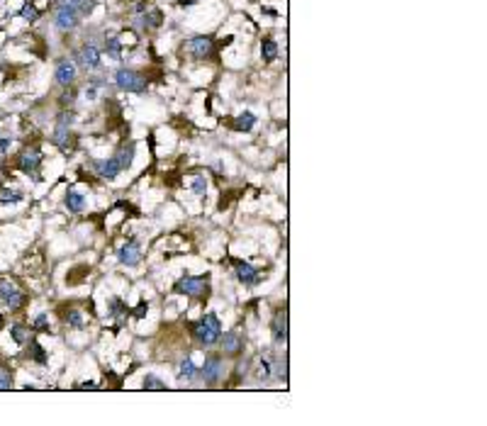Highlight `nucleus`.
Here are the masks:
<instances>
[{
  "label": "nucleus",
  "mask_w": 487,
  "mask_h": 426,
  "mask_svg": "<svg viewBox=\"0 0 487 426\" xmlns=\"http://www.w3.org/2000/svg\"><path fill=\"white\" fill-rule=\"evenodd\" d=\"M161 24V12H149V15H144V27L146 30H151V27H158Z\"/></svg>",
  "instance_id": "obj_30"
},
{
  "label": "nucleus",
  "mask_w": 487,
  "mask_h": 426,
  "mask_svg": "<svg viewBox=\"0 0 487 426\" xmlns=\"http://www.w3.org/2000/svg\"><path fill=\"white\" fill-rule=\"evenodd\" d=\"M73 81H76V64L68 61V59L59 61V66H56V83L59 86H71Z\"/></svg>",
  "instance_id": "obj_9"
},
{
  "label": "nucleus",
  "mask_w": 487,
  "mask_h": 426,
  "mask_svg": "<svg viewBox=\"0 0 487 426\" xmlns=\"http://www.w3.org/2000/svg\"><path fill=\"white\" fill-rule=\"evenodd\" d=\"M115 158H117V164H120L122 171H127V168L132 166V158H134V144H129V146H122Z\"/></svg>",
  "instance_id": "obj_20"
},
{
  "label": "nucleus",
  "mask_w": 487,
  "mask_h": 426,
  "mask_svg": "<svg viewBox=\"0 0 487 426\" xmlns=\"http://www.w3.org/2000/svg\"><path fill=\"white\" fill-rule=\"evenodd\" d=\"M146 312H149V307H146V305H139L137 309H134V317H146Z\"/></svg>",
  "instance_id": "obj_35"
},
{
  "label": "nucleus",
  "mask_w": 487,
  "mask_h": 426,
  "mask_svg": "<svg viewBox=\"0 0 487 426\" xmlns=\"http://www.w3.org/2000/svg\"><path fill=\"white\" fill-rule=\"evenodd\" d=\"M195 375H198V368H195L193 358H183L180 365H178V378H180V380H193Z\"/></svg>",
  "instance_id": "obj_18"
},
{
  "label": "nucleus",
  "mask_w": 487,
  "mask_h": 426,
  "mask_svg": "<svg viewBox=\"0 0 487 426\" xmlns=\"http://www.w3.org/2000/svg\"><path fill=\"white\" fill-rule=\"evenodd\" d=\"M222 349L227 351V353H236V351H241V336H239L236 331L224 334V339H222Z\"/></svg>",
  "instance_id": "obj_16"
},
{
  "label": "nucleus",
  "mask_w": 487,
  "mask_h": 426,
  "mask_svg": "<svg viewBox=\"0 0 487 426\" xmlns=\"http://www.w3.org/2000/svg\"><path fill=\"white\" fill-rule=\"evenodd\" d=\"M205 190H207L205 175H195V180H193V193H195V195H205Z\"/></svg>",
  "instance_id": "obj_29"
},
{
  "label": "nucleus",
  "mask_w": 487,
  "mask_h": 426,
  "mask_svg": "<svg viewBox=\"0 0 487 426\" xmlns=\"http://www.w3.org/2000/svg\"><path fill=\"white\" fill-rule=\"evenodd\" d=\"M222 372H224V370H222V361H220V358H207L205 365L200 368V375L205 378V383H217V380L222 378Z\"/></svg>",
  "instance_id": "obj_12"
},
{
  "label": "nucleus",
  "mask_w": 487,
  "mask_h": 426,
  "mask_svg": "<svg viewBox=\"0 0 487 426\" xmlns=\"http://www.w3.org/2000/svg\"><path fill=\"white\" fill-rule=\"evenodd\" d=\"M78 387H80V390H98V383H93V380H90V383H80Z\"/></svg>",
  "instance_id": "obj_36"
},
{
  "label": "nucleus",
  "mask_w": 487,
  "mask_h": 426,
  "mask_svg": "<svg viewBox=\"0 0 487 426\" xmlns=\"http://www.w3.org/2000/svg\"><path fill=\"white\" fill-rule=\"evenodd\" d=\"M0 300L10 309H20L24 305V295L17 290V285H12L10 280H0Z\"/></svg>",
  "instance_id": "obj_4"
},
{
  "label": "nucleus",
  "mask_w": 487,
  "mask_h": 426,
  "mask_svg": "<svg viewBox=\"0 0 487 426\" xmlns=\"http://www.w3.org/2000/svg\"><path fill=\"white\" fill-rule=\"evenodd\" d=\"M105 49H107V54H110L112 59H120V54H122L120 39H115V37H110V39L105 42Z\"/></svg>",
  "instance_id": "obj_27"
},
{
  "label": "nucleus",
  "mask_w": 487,
  "mask_h": 426,
  "mask_svg": "<svg viewBox=\"0 0 487 426\" xmlns=\"http://www.w3.org/2000/svg\"><path fill=\"white\" fill-rule=\"evenodd\" d=\"M32 327L34 329H46V327H49V317H46L44 312H42V314H37L34 322H32Z\"/></svg>",
  "instance_id": "obj_34"
},
{
  "label": "nucleus",
  "mask_w": 487,
  "mask_h": 426,
  "mask_svg": "<svg viewBox=\"0 0 487 426\" xmlns=\"http://www.w3.org/2000/svg\"><path fill=\"white\" fill-rule=\"evenodd\" d=\"M20 17H22V20H27V22H34L37 17H39V10L34 8L32 3H24L22 10H20Z\"/></svg>",
  "instance_id": "obj_26"
},
{
  "label": "nucleus",
  "mask_w": 487,
  "mask_h": 426,
  "mask_svg": "<svg viewBox=\"0 0 487 426\" xmlns=\"http://www.w3.org/2000/svg\"><path fill=\"white\" fill-rule=\"evenodd\" d=\"M68 127H71V115H61L59 122H56V129H54V142L56 144H64L68 137Z\"/></svg>",
  "instance_id": "obj_15"
},
{
  "label": "nucleus",
  "mask_w": 487,
  "mask_h": 426,
  "mask_svg": "<svg viewBox=\"0 0 487 426\" xmlns=\"http://www.w3.org/2000/svg\"><path fill=\"white\" fill-rule=\"evenodd\" d=\"M261 56H263V61L278 59V44L273 42V39H263V42H261Z\"/></svg>",
  "instance_id": "obj_22"
},
{
  "label": "nucleus",
  "mask_w": 487,
  "mask_h": 426,
  "mask_svg": "<svg viewBox=\"0 0 487 426\" xmlns=\"http://www.w3.org/2000/svg\"><path fill=\"white\" fill-rule=\"evenodd\" d=\"M78 10H76V0H64L61 5H59V10H56V30H61V32H71L73 27L78 24Z\"/></svg>",
  "instance_id": "obj_3"
},
{
  "label": "nucleus",
  "mask_w": 487,
  "mask_h": 426,
  "mask_svg": "<svg viewBox=\"0 0 487 426\" xmlns=\"http://www.w3.org/2000/svg\"><path fill=\"white\" fill-rule=\"evenodd\" d=\"M76 59H78V64L83 66L86 71H95L100 66V51H98V46L95 44H86L80 51L76 54Z\"/></svg>",
  "instance_id": "obj_7"
},
{
  "label": "nucleus",
  "mask_w": 487,
  "mask_h": 426,
  "mask_svg": "<svg viewBox=\"0 0 487 426\" xmlns=\"http://www.w3.org/2000/svg\"><path fill=\"white\" fill-rule=\"evenodd\" d=\"M10 144H12V139H0V151H8Z\"/></svg>",
  "instance_id": "obj_37"
},
{
  "label": "nucleus",
  "mask_w": 487,
  "mask_h": 426,
  "mask_svg": "<svg viewBox=\"0 0 487 426\" xmlns=\"http://www.w3.org/2000/svg\"><path fill=\"white\" fill-rule=\"evenodd\" d=\"M66 322L71 324V327H83V314H80L78 309H71V312H68V317H66Z\"/></svg>",
  "instance_id": "obj_33"
},
{
  "label": "nucleus",
  "mask_w": 487,
  "mask_h": 426,
  "mask_svg": "<svg viewBox=\"0 0 487 426\" xmlns=\"http://www.w3.org/2000/svg\"><path fill=\"white\" fill-rule=\"evenodd\" d=\"M66 207L71 209V212H80V209L86 207V197L80 195L78 190H68V195H66Z\"/></svg>",
  "instance_id": "obj_17"
},
{
  "label": "nucleus",
  "mask_w": 487,
  "mask_h": 426,
  "mask_svg": "<svg viewBox=\"0 0 487 426\" xmlns=\"http://www.w3.org/2000/svg\"><path fill=\"white\" fill-rule=\"evenodd\" d=\"M107 309H110L112 317H122V314L127 312V305H124L122 300H117V297H110V300H107Z\"/></svg>",
  "instance_id": "obj_23"
},
{
  "label": "nucleus",
  "mask_w": 487,
  "mask_h": 426,
  "mask_svg": "<svg viewBox=\"0 0 487 426\" xmlns=\"http://www.w3.org/2000/svg\"><path fill=\"white\" fill-rule=\"evenodd\" d=\"M254 124H256V115L254 112H241L239 117H236V129L239 131H249V129H254Z\"/></svg>",
  "instance_id": "obj_21"
},
{
  "label": "nucleus",
  "mask_w": 487,
  "mask_h": 426,
  "mask_svg": "<svg viewBox=\"0 0 487 426\" xmlns=\"http://www.w3.org/2000/svg\"><path fill=\"white\" fill-rule=\"evenodd\" d=\"M10 336L15 343H27L30 341V334H27V329L20 327V324H15V327L10 329Z\"/></svg>",
  "instance_id": "obj_24"
},
{
  "label": "nucleus",
  "mask_w": 487,
  "mask_h": 426,
  "mask_svg": "<svg viewBox=\"0 0 487 426\" xmlns=\"http://www.w3.org/2000/svg\"><path fill=\"white\" fill-rule=\"evenodd\" d=\"M39 164H42V153L37 151V149H32V151H24L22 156H20V171H24V173H37V168H39Z\"/></svg>",
  "instance_id": "obj_13"
},
{
  "label": "nucleus",
  "mask_w": 487,
  "mask_h": 426,
  "mask_svg": "<svg viewBox=\"0 0 487 426\" xmlns=\"http://www.w3.org/2000/svg\"><path fill=\"white\" fill-rule=\"evenodd\" d=\"M236 278H239L244 285H256L261 280L258 273H256V268L249 265V263H236Z\"/></svg>",
  "instance_id": "obj_14"
},
{
  "label": "nucleus",
  "mask_w": 487,
  "mask_h": 426,
  "mask_svg": "<svg viewBox=\"0 0 487 426\" xmlns=\"http://www.w3.org/2000/svg\"><path fill=\"white\" fill-rule=\"evenodd\" d=\"M30 349H32V358H34V361H37V363H42V365H44V363L49 361V356H46V351L42 349V346H39L37 341H30Z\"/></svg>",
  "instance_id": "obj_25"
},
{
  "label": "nucleus",
  "mask_w": 487,
  "mask_h": 426,
  "mask_svg": "<svg viewBox=\"0 0 487 426\" xmlns=\"http://www.w3.org/2000/svg\"><path fill=\"white\" fill-rule=\"evenodd\" d=\"M117 261H120L122 265H129V268H134L137 263L142 261V244H139L137 239L127 241L120 251H117Z\"/></svg>",
  "instance_id": "obj_5"
},
{
  "label": "nucleus",
  "mask_w": 487,
  "mask_h": 426,
  "mask_svg": "<svg viewBox=\"0 0 487 426\" xmlns=\"http://www.w3.org/2000/svg\"><path fill=\"white\" fill-rule=\"evenodd\" d=\"M144 387H146V390H166V385L161 383L158 378H154V375H146Z\"/></svg>",
  "instance_id": "obj_31"
},
{
  "label": "nucleus",
  "mask_w": 487,
  "mask_h": 426,
  "mask_svg": "<svg viewBox=\"0 0 487 426\" xmlns=\"http://www.w3.org/2000/svg\"><path fill=\"white\" fill-rule=\"evenodd\" d=\"M22 190H17V188H0V202L3 205H15V202H22Z\"/></svg>",
  "instance_id": "obj_19"
},
{
  "label": "nucleus",
  "mask_w": 487,
  "mask_h": 426,
  "mask_svg": "<svg viewBox=\"0 0 487 426\" xmlns=\"http://www.w3.org/2000/svg\"><path fill=\"white\" fill-rule=\"evenodd\" d=\"M95 171H98L100 178H105V180H112V178H117L120 175V164H117V158L115 156H110V158H102V161H95Z\"/></svg>",
  "instance_id": "obj_10"
},
{
  "label": "nucleus",
  "mask_w": 487,
  "mask_h": 426,
  "mask_svg": "<svg viewBox=\"0 0 487 426\" xmlns=\"http://www.w3.org/2000/svg\"><path fill=\"white\" fill-rule=\"evenodd\" d=\"M188 51L193 59H207L212 54V39L210 37H193L188 42Z\"/></svg>",
  "instance_id": "obj_8"
},
{
  "label": "nucleus",
  "mask_w": 487,
  "mask_h": 426,
  "mask_svg": "<svg viewBox=\"0 0 487 426\" xmlns=\"http://www.w3.org/2000/svg\"><path fill=\"white\" fill-rule=\"evenodd\" d=\"M258 375H261V380H270V375H273V365H270V358H261V365H258Z\"/></svg>",
  "instance_id": "obj_28"
},
{
  "label": "nucleus",
  "mask_w": 487,
  "mask_h": 426,
  "mask_svg": "<svg viewBox=\"0 0 487 426\" xmlns=\"http://www.w3.org/2000/svg\"><path fill=\"white\" fill-rule=\"evenodd\" d=\"M288 341V314L285 312H278L273 319V343L283 346Z\"/></svg>",
  "instance_id": "obj_11"
},
{
  "label": "nucleus",
  "mask_w": 487,
  "mask_h": 426,
  "mask_svg": "<svg viewBox=\"0 0 487 426\" xmlns=\"http://www.w3.org/2000/svg\"><path fill=\"white\" fill-rule=\"evenodd\" d=\"M205 287H207L205 278L183 275V278L176 283V292H180V295H202V292H205Z\"/></svg>",
  "instance_id": "obj_6"
},
{
  "label": "nucleus",
  "mask_w": 487,
  "mask_h": 426,
  "mask_svg": "<svg viewBox=\"0 0 487 426\" xmlns=\"http://www.w3.org/2000/svg\"><path fill=\"white\" fill-rule=\"evenodd\" d=\"M115 83L120 90H127V93H144L146 90V78L132 68H120L115 73Z\"/></svg>",
  "instance_id": "obj_2"
},
{
  "label": "nucleus",
  "mask_w": 487,
  "mask_h": 426,
  "mask_svg": "<svg viewBox=\"0 0 487 426\" xmlns=\"http://www.w3.org/2000/svg\"><path fill=\"white\" fill-rule=\"evenodd\" d=\"M193 331H195V339L200 343H205V346H212V343H217L222 339V324L217 319V314H212V312L200 319Z\"/></svg>",
  "instance_id": "obj_1"
},
{
  "label": "nucleus",
  "mask_w": 487,
  "mask_h": 426,
  "mask_svg": "<svg viewBox=\"0 0 487 426\" xmlns=\"http://www.w3.org/2000/svg\"><path fill=\"white\" fill-rule=\"evenodd\" d=\"M10 387H12V375H10V370L0 368V390H10Z\"/></svg>",
  "instance_id": "obj_32"
}]
</instances>
